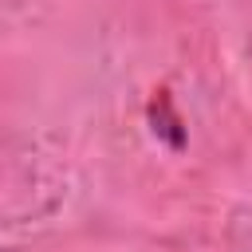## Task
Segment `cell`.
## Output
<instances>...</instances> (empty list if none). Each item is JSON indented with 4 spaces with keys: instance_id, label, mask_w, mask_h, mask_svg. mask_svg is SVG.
Listing matches in <instances>:
<instances>
[{
    "instance_id": "cell-1",
    "label": "cell",
    "mask_w": 252,
    "mask_h": 252,
    "mask_svg": "<svg viewBox=\"0 0 252 252\" xmlns=\"http://www.w3.org/2000/svg\"><path fill=\"white\" fill-rule=\"evenodd\" d=\"M150 114H154V134H161L173 150L185 146V130H181V118L169 102V91H154V102H150Z\"/></svg>"
}]
</instances>
